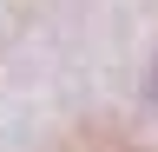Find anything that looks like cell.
Wrapping results in <instances>:
<instances>
[{
  "mask_svg": "<svg viewBox=\"0 0 158 152\" xmlns=\"http://www.w3.org/2000/svg\"><path fill=\"white\" fill-rule=\"evenodd\" d=\"M152 106H158V60H152Z\"/></svg>",
  "mask_w": 158,
  "mask_h": 152,
  "instance_id": "6da1fadb",
  "label": "cell"
}]
</instances>
